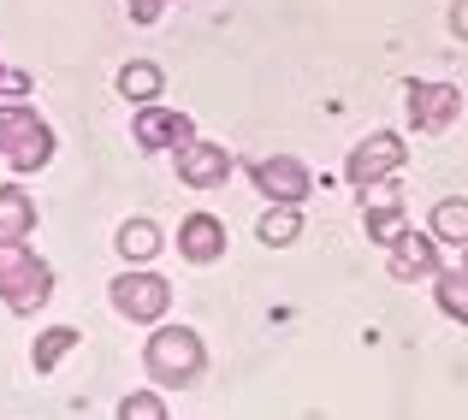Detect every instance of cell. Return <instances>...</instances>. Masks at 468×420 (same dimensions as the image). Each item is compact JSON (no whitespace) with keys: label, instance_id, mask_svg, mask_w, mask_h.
Returning a JSON list of instances; mask_svg holds the SVG:
<instances>
[{"label":"cell","instance_id":"13","mask_svg":"<svg viewBox=\"0 0 468 420\" xmlns=\"http://www.w3.org/2000/svg\"><path fill=\"white\" fill-rule=\"evenodd\" d=\"M36 231V202L24 184H0V243H30Z\"/></svg>","mask_w":468,"mask_h":420},{"label":"cell","instance_id":"2","mask_svg":"<svg viewBox=\"0 0 468 420\" xmlns=\"http://www.w3.org/2000/svg\"><path fill=\"white\" fill-rule=\"evenodd\" d=\"M54 148H59L54 125L30 101H0V160L12 172H42L54 160Z\"/></svg>","mask_w":468,"mask_h":420},{"label":"cell","instance_id":"10","mask_svg":"<svg viewBox=\"0 0 468 420\" xmlns=\"http://www.w3.org/2000/svg\"><path fill=\"white\" fill-rule=\"evenodd\" d=\"M178 255L190 267L226 261V219H219V214H184L178 219Z\"/></svg>","mask_w":468,"mask_h":420},{"label":"cell","instance_id":"19","mask_svg":"<svg viewBox=\"0 0 468 420\" xmlns=\"http://www.w3.org/2000/svg\"><path fill=\"white\" fill-rule=\"evenodd\" d=\"M427 231H433L439 243H457V249H468V202H463V195H445V202L433 207V226H427Z\"/></svg>","mask_w":468,"mask_h":420},{"label":"cell","instance_id":"22","mask_svg":"<svg viewBox=\"0 0 468 420\" xmlns=\"http://www.w3.org/2000/svg\"><path fill=\"white\" fill-rule=\"evenodd\" d=\"M451 36H457V42H468V0H457V6H451Z\"/></svg>","mask_w":468,"mask_h":420},{"label":"cell","instance_id":"23","mask_svg":"<svg viewBox=\"0 0 468 420\" xmlns=\"http://www.w3.org/2000/svg\"><path fill=\"white\" fill-rule=\"evenodd\" d=\"M0 95H6V66H0Z\"/></svg>","mask_w":468,"mask_h":420},{"label":"cell","instance_id":"3","mask_svg":"<svg viewBox=\"0 0 468 420\" xmlns=\"http://www.w3.org/2000/svg\"><path fill=\"white\" fill-rule=\"evenodd\" d=\"M54 296V267L30 243H0V302L12 314H42Z\"/></svg>","mask_w":468,"mask_h":420},{"label":"cell","instance_id":"16","mask_svg":"<svg viewBox=\"0 0 468 420\" xmlns=\"http://www.w3.org/2000/svg\"><path fill=\"white\" fill-rule=\"evenodd\" d=\"M113 83H119V95H125V101L149 107V101H160V89H166V71H160L154 59H125Z\"/></svg>","mask_w":468,"mask_h":420},{"label":"cell","instance_id":"15","mask_svg":"<svg viewBox=\"0 0 468 420\" xmlns=\"http://www.w3.org/2000/svg\"><path fill=\"white\" fill-rule=\"evenodd\" d=\"M255 237H261L267 249H291V243L303 237V207L297 202H267V214L255 219Z\"/></svg>","mask_w":468,"mask_h":420},{"label":"cell","instance_id":"5","mask_svg":"<svg viewBox=\"0 0 468 420\" xmlns=\"http://www.w3.org/2000/svg\"><path fill=\"white\" fill-rule=\"evenodd\" d=\"M403 160H410V148H403L398 131H374L367 142H356V148H350V160H344V178H350L356 190H374V184L398 178Z\"/></svg>","mask_w":468,"mask_h":420},{"label":"cell","instance_id":"4","mask_svg":"<svg viewBox=\"0 0 468 420\" xmlns=\"http://www.w3.org/2000/svg\"><path fill=\"white\" fill-rule=\"evenodd\" d=\"M107 296H113V314L131 320V326H160V320L172 314V284L149 273V267H131V273H119L107 284Z\"/></svg>","mask_w":468,"mask_h":420},{"label":"cell","instance_id":"24","mask_svg":"<svg viewBox=\"0 0 468 420\" xmlns=\"http://www.w3.org/2000/svg\"><path fill=\"white\" fill-rule=\"evenodd\" d=\"M463 267H468V249H463Z\"/></svg>","mask_w":468,"mask_h":420},{"label":"cell","instance_id":"1","mask_svg":"<svg viewBox=\"0 0 468 420\" xmlns=\"http://www.w3.org/2000/svg\"><path fill=\"white\" fill-rule=\"evenodd\" d=\"M143 367L160 391H190L207 367V343L190 326H154L149 343H143Z\"/></svg>","mask_w":468,"mask_h":420},{"label":"cell","instance_id":"21","mask_svg":"<svg viewBox=\"0 0 468 420\" xmlns=\"http://www.w3.org/2000/svg\"><path fill=\"white\" fill-rule=\"evenodd\" d=\"M125 12H131V24H154L166 12V0H125Z\"/></svg>","mask_w":468,"mask_h":420},{"label":"cell","instance_id":"7","mask_svg":"<svg viewBox=\"0 0 468 420\" xmlns=\"http://www.w3.org/2000/svg\"><path fill=\"white\" fill-rule=\"evenodd\" d=\"M250 178H255V190H261L267 202H297L303 207L314 195V172L303 166L297 154H267V160H255Z\"/></svg>","mask_w":468,"mask_h":420},{"label":"cell","instance_id":"6","mask_svg":"<svg viewBox=\"0 0 468 420\" xmlns=\"http://www.w3.org/2000/svg\"><path fill=\"white\" fill-rule=\"evenodd\" d=\"M131 137H137L143 154H178L184 142H196V119L178 113V107H137V119H131Z\"/></svg>","mask_w":468,"mask_h":420},{"label":"cell","instance_id":"14","mask_svg":"<svg viewBox=\"0 0 468 420\" xmlns=\"http://www.w3.org/2000/svg\"><path fill=\"white\" fill-rule=\"evenodd\" d=\"M160 226L154 219H125V226H119V237H113V249H119V261L125 267H149L154 255H160Z\"/></svg>","mask_w":468,"mask_h":420},{"label":"cell","instance_id":"20","mask_svg":"<svg viewBox=\"0 0 468 420\" xmlns=\"http://www.w3.org/2000/svg\"><path fill=\"white\" fill-rule=\"evenodd\" d=\"M119 420H166V403H160V391H131L119 403Z\"/></svg>","mask_w":468,"mask_h":420},{"label":"cell","instance_id":"12","mask_svg":"<svg viewBox=\"0 0 468 420\" xmlns=\"http://www.w3.org/2000/svg\"><path fill=\"white\" fill-rule=\"evenodd\" d=\"M386 273L398 278V284L433 278L439 273V237H433V231H410V237H398V243H391V255H386Z\"/></svg>","mask_w":468,"mask_h":420},{"label":"cell","instance_id":"8","mask_svg":"<svg viewBox=\"0 0 468 420\" xmlns=\"http://www.w3.org/2000/svg\"><path fill=\"white\" fill-rule=\"evenodd\" d=\"M457 113H463V89L457 83H439V78H415L410 83V125L415 131H445V125H457Z\"/></svg>","mask_w":468,"mask_h":420},{"label":"cell","instance_id":"11","mask_svg":"<svg viewBox=\"0 0 468 420\" xmlns=\"http://www.w3.org/2000/svg\"><path fill=\"white\" fill-rule=\"evenodd\" d=\"M172 160H178V184H190V190H214V184L231 178V154L219 142H202V137L184 142Z\"/></svg>","mask_w":468,"mask_h":420},{"label":"cell","instance_id":"17","mask_svg":"<svg viewBox=\"0 0 468 420\" xmlns=\"http://www.w3.org/2000/svg\"><path fill=\"white\" fill-rule=\"evenodd\" d=\"M83 343V331L78 326H48V331H36V343H30V367L36 373H54L59 362H66L71 350Z\"/></svg>","mask_w":468,"mask_h":420},{"label":"cell","instance_id":"18","mask_svg":"<svg viewBox=\"0 0 468 420\" xmlns=\"http://www.w3.org/2000/svg\"><path fill=\"white\" fill-rule=\"evenodd\" d=\"M433 302H439L445 320L468 326V267H439L433 273Z\"/></svg>","mask_w":468,"mask_h":420},{"label":"cell","instance_id":"9","mask_svg":"<svg viewBox=\"0 0 468 420\" xmlns=\"http://www.w3.org/2000/svg\"><path fill=\"white\" fill-rule=\"evenodd\" d=\"M362 231H367V243H379V249H391L398 237H410V214H403V202H398V190H391V178L386 184H374V190H362Z\"/></svg>","mask_w":468,"mask_h":420}]
</instances>
